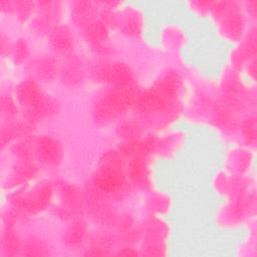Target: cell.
Wrapping results in <instances>:
<instances>
[{
    "label": "cell",
    "mask_w": 257,
    "mask_h": 257,
    "mask_svg": "<svg viewBox=\"0 0 257 257\" xmlns=\"http://www.w3.org/2000/svg\"><path fill=\"white\" fill-rule=\"evenodd\" d=\"M182 88L181 75L176 70H168L151 87L139 90L133 107L146 120L167 123L179 112Z\"/></svg>",
    "instance_id": "cell-1"
},
{
    "label": "cell",
    "mask_w": 257,
    "mask_h": 257,
    "mask_svg": "<svg viewBox=\"0 0 257 257\" xmlns=\"http://www.w3.org/2000/svg\"><path fill=\"white\" fill-rule=\"evenodd\" d=\"M138 92L139 89L135 83L109 86L93 104L94 119L102 124L114 121L134 106Z\"/></svg>",
    "instance_id": "cell-2"
},
{
    "label": "cell",
    "mask_w": 257,
    "mask_h": 257,
    "mask_svg": "<svg viewBox=\"0 0 257 257\" xmlns=\"http://www.w3.org/2000/svg\"><path fill=\"white\" fill-rule=\"evenodd\" d=\"M15 96L16 102L25 112L26 118L30 120L47 117L56 111V101L33 78H27L18 83Z\"/></svg>",
    "instance_id": "cell-3"
},
{
    "label": "cell",
    "mask_w": 257,
    "mask_h": 257,
    "mask_svg": "<svg viewBox=\"0 0 257 257\" xmlns=\"http://www.w3.org/2000/svg\"><path fill=\"white\" fill-rule=\"evenodd\" d=\"M92 186L96 193L106 197L119 196L124 192L128 182L120 153L112 152L104 155L99 168L92 177Z\"/></svg>",
    "instance_id": "cell-4"
},
{
    "label": "cell",
    "mask_w": 257,
    "mask_h": 257,
    "mask_svg": "<svg viewBox=\"0 0 257 257\" xmlns=\"http://www.w3.org/2000/svg\"><path fill=\"white\" fill-rule=\"evenodd\" d=\"M53 194V186L50 182L42 181L13 193L10 202L15 210L22 214H36L45 210L49 205Z\"/></svg>",
    "instance_id": "cell-5"
},
{
    "label": "cell",
    "mask_w": 257,
    "mask_h": 257,
    "mask_svg": "<svg viewBox=\"0 0 257 257\" xmlns=\"http://www.w3.org/2000/svg\"><path fill=\"white\" fill-rule=\"evenodd\" d=\"M95 81L109 86H121L134 83V73L131 67L121 61H102L92 68Z\"/></svg>",
    "instance_id": "cell-6"
},
{
    "label": "cell",
    "mask_w": 257,
    "mask_h": 257,
    "mask_svg": "<svg viewBox=\"0 0 257 257\" xmlns=\"http://www.w3.org/2000/svg\"><path fill=\"white\" fill-rule=\"evenodd\" d=\"M31 158L45 167H56L62 159V147L53 137L42 135L32 137Z\"/></svg>",
    "instance_id": "cell-7"
},
{
    "label": "cell",
    "mask_w": 257,
    "mask_h": 257,
    "mask_svg": "<svg viewBox=\"0 0 257 257\" xmlns=\"http://www.w3.org/2000/svg\"><path fill=\"white\" fill-rule=\"evenodd\" d=\"M149 157L145 155H136L130 157L126 168L124 169L128 184L140 189L150 187L151 170L149 166Z\"/></svg>",
    "instance_id": "cell-8"
},
{
    "label": "cell",
    "mask_w": 257,
    "mask_h": 257,
    "mask_svg": "<svg viewBox=\"0 0 257 257\" xmlns=\"http://www.w3.org/2000/svg\"><path fill=\"white\" fill-rule=\"evenodd\" d=\"M38 172L36 162L29 159H18V162L12 167L11 172L7 175L6 186H19L35 178Z\"/></svg>",
    "instance_id": "cell-9"
},
{
    "label": "cell",
    "mask_w": 257,
    "mask_h": 257,
    "mask_svg": "<svg viewBox=\"0 0 257 257\" xmlns=\"http://www.w3.org/2000/svg\"><path fill=\"white\" fill-rule=\"evenodd\" d=\"M31 73L40 81H51L57 74V62L51 55H43L30 64Z\"/></svg>",
    "instance_id": "cell-10"
},
{
    "label": "cell",
    "mask_w": 257,
    "mask_h": 257,
    "mask_svg": "<svg viewBox=\"0 0 257 257\" xmlns=\"http://www.w3.org/2000/svg\"><path fill=\"white\" fill-rule=\"evenodd\" d=\"M57 187L60 197L59 210L62 213H65V215H73L80 205V192L75 186L66 183L58 184Z\"/></svg>",
    "instance_id": "cell-11"
},
{
    "label": "cell",
    "mask_w": 257,
    "mask_h": 257,
    "mask_svg": "<svg viewBox=\"0 0 257 257\" xmlns=\"http://www.w3.org/2000/svg\"><path fill=\"white\" fill-rule=\"evenodd\" d=\"M52 48L59 54L69 53L74 46V36L67 26H56L50 33Z\"/></svg>",
    "instance_id": "cell-12"
},
{
    "label": "cell",
    "mask_w": 257,
    "mask_h": 257,
    "mask_svg": "<svg viewBox=\"0 0 257 257\" xmlns=\"http://www.w3.org/2000/svg\"><path fill=\"white\" fill-rule=\"evenodd\" d=\"M84 37L96 48L105 47L108 40V27L102 20H93L84 27Z\"/></svg>",
    "instance_id": "cell-13"
},
{
    "label": "cell",
    "mask_w": 257,
    "mask_h": 257,
    "mask_svg": "<svg viewBox=\"0 0 257 257\" xmlns=\"http://www.w3.org/2000/svg\"><path fill=\"white\" fill-rule=\"evenodd\" d=\"M7 122L6 125L2 126L1 130V144L4 147L6 144L10 143L12 140L20 138L22 135L28 133L32 126V120L26 118L24 120H14Z\"/></svg>",
    "instance_id": "cell-14"
},
{
    "label": "cell",
    "mask_w": 257,
    "mask_h": 257,
    "mask_svg": "<svg viewBox=\"0 0 257 257\" xmlns=\"http://www.w3.org/2000/svg\"><path fill=\"white\" fill-rule=\"evenodd\" d=\"M95 12V6L94 3L92 2H87V1H80V2H75L72 10V18L73 21L77 25L81 26H86L90 22H92L93 15Z\"/></svg>",
    "instance_id": "cell-15"
},
{
    "label": "cell",
    "mask_w": 257,
    "mask_h": 257,
    "mask_svg": "<svg viewBox=\"0 0 257 257\" xmlns=\"http://www.w3.org/2000/svg\"><path fill=\"white\" fill-rule=\"evenodd\" d=\"M87 229L85 224L82 223L81 221H75L68 227V229L65 232V242L70 246L79 245L83 241Z\"/></svg>",
    "instance_id": "cell-16"
},
{
    "label": "cell",
    "mask_w": 257,
    "mask_h": 257,
    "mask_svg": "<svg viewBox=\"0 0 257 257\" xmlns=\"http://www.w3.org/2000/svg\"><path fill=\"white\" fill-rule=\"evenodd\" d=\"M60 74L63 81L65 80V82L73 84L82 79L83 71L77 61L70 60L65 65H63L60 70Z\"/></svg>",
    "instance_id": "cell-17"
},
{
    "label": "cell",
    "mask_w": 257,
    "mask_h": 257,
    "mask_svg": "<svg viewBox=\"0 0 257 257\" xmlns=\"http://www.w3.org/2000/svg\"><path fill=\"white\" fill-rule=\"evenodd\" d=\"M1 245L2 250L8 253H14L16 250H20V242L15 234V231L12 230L10 227H6L2 231V238H1Z\"/></svg>",
    "instance_id": "cell-18"
},
{
    "label": "cell",
    "mask_w": 257,
    "mask_h": 257,
    "mask_svg": "<svg viewBox=\"0 0 257 257\" xmlns=\"http://www.w3.org/2000/svg\"><path fill=\"white\" fill-rule=\"evenodd\" d=\"M119 135L128 141H134L141 138L142 135V126L139 122L130 119L124 121L119 125Z\"/></svg>",
    "instance_id": "cell-19"
},
{
    "label": "cell",
    "mask_w": 257,
    "mask_h": 257,
    "mask_svg": "<svg viewBox=\"0 0 257 257\" xmlns=\"http://www.w3.org/2000/svg\"><path fill=\"white\" fill-rule=\"evenodd\" d=\"M18 107L16 105V100L10 95H2L1 97V111L2 115H5L8 120L13 119L17 115Z\"/></svg>",
    "instance_id": "cell-20"
},
{
    "label": "cell",
    "mask_w": 257,
    "mask_h": 257,
    "mask_svg": "<svg viewBox=\"0 0 257 257\" xmlns=\"http://www.w3.org/2000/svg\"><path fill=\"white\" fill-rule=\"evenodd\" d=\"M29 55V47L27 43L23 39H19L12 46V57L15 63H22L28 58Z\"/></svg>",
    "instance_id": "cell-21"
},
{
    "label": "cell",
    "mask_w": 257,
    "mask_h": 257,
    "mask_svg": "<svg viewBox=\"0 0 257 257\" xmlns=\"http://www.w3.org/2000/svg\"><path fill=\"white\" fill-rule=\"evenodd\" d=\"M184 40L183 33L176 28H168L165 31V39L164 41L168 46L178 47Z\"/></svg>",
    "instance_id": "cell-22"
},
{
    "label": "cell",
    "mask_w": 257,
    "mask_h": 257,
    "mask_svg": "<svg viewBox=\"0 0 257 257\" xmlns=\"http://www.w3.org/2000/svg\"><path fill=\"white\" fill-rule=\"evenodd\" d=\"M255 121L254 119L252 120H247L246 122L243 123L242 126V132L243 136L245 139L248 141H255V136H256V130H255Z\"/></svg>",
    "instance_id": "cell-23"
},
{
    "label": "cell",
    "mask_w": 257,
    "mask_h": 257,
    "mask_svg": "<svg viewBox=\"0 0 257 257\" xmlns=\"http://www.w3.org/2000/svg\"><path fill=\"white\" fill-rule=\"evenodd\" d=\"M25 250L30 251L28 254L29 255H42L44 254L41 250H44L45 248L43 247V245L40 243V241L38 240H29L24 247Z\"/></svg>",
    "instance_id": "cell-24"
}]
</instances>
